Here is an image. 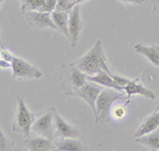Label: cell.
I'll use <instances>...</instances> for the list:
<instances>
[{
  "label": "cell",
  "mask_w": 159,
  "mask_h": 151,
  "mask_svg": "<svg viewBox=\"0 0 159 151\" xmlns=\"http://www.w3.org/2000/svg\"><path fill=\"white\" fill-rule=\"evenodd\" d=\"M27 23L36 29L51 28L57 30L53 23L50 12H41L37 11H28L23 13Z\"/></svg>",
  "instance_id": "9"
},
{
  "label": "cell",
  "mask_w": 159,
  "mask_h": 151,
  "mask_svg": "<svg viewBox=\"0 0 159 151\" xmlns=\"http://www.w3.org/2000/svg\"><path fill=\"white\" fill-rule=\"evenodd\" d=\"M125 99H127L126 96H124V93L122 92L105 88L102 89L96 101L97 115L95 122L108 121L112 104L117 100Z\"/></svg>",
  "instance_id": "4"
},
{
  "label": "cell",
  "mask_w": 159,
  "mask_h": 151,
  "mask_svg": "<svg viewBox=\"0 0 159 151\" xmlns=\"http://www.w3.org/2000/svg\"><path fill=\"white\" fill-rule=\"evenodd\" d=\"M111 114L114 119L116 121H122L127 114V109L125 104H117L114 106L111 111Z\"/></svg>",
  "instance_id": "20"
},
{
  "label": "cell",
  "mask_w": 159,
  "mask_h": 151,
  "mask_svg": "<svg viewBox=\"0 0 159 151\" xmlns=\"http://www.w3.org/2000/svg\"><path fill=\"white\" fill-rule=\"evenodd\" d=\"M54 107L48 108L34 122L31 130L37 135L53 139L55 137V114Z\"/></svg>",
  "instance_id": "5"
},
{
  "label": "cell",
  "mask_w": 159,
  "mask_h": 151,
  "mask_svg": "<svg viewBox=\"0 0 159 151\" xmlns=\"http://www.w3.org/2000/svg\"><path fill=\"white\" fill-rule=\"evenodd\" d=\"M21 5V12L23 14L28 11L50 12L47 0H17Z\"/></svg>",
  "instance_id": "19"
},
{
  "label": "cell",
  "mask_w": 159,
  "mask_h": 151,
  "mask_svg": "<svg viewBox=\"0 0 159 151\" xmlns=\"http://www.w3.org/2000/svg\"><path fill=\"white\" fill-rule=\"evenodd\" d=\"M122 2H127V3H132L135 4H141L143 2L144 0H120Z\"/></svg>",
  "instance_id": "26"
},
{
  "label": "cell",
  "mask_w": 159,
  "mask_h": 151,
  "mask_svg": "<svg viewBox=\"0 0 159 151\" xmlns=\"http://www.w3.org/2000/svg\"><path fill=\"white\" fill-rule=\"evenodd\" d=\"M159 127V108L152 114L147 116L134 134V137L137 138L149 134Z\"/></svg>",
  "instance_id": "13"
},
{
  "label": "cell",
  "mask_w": 159,
  "mask_h": 151,
  "mask_svg": "<svg viewBox=\"0 0 159 151\" xmlns=\"http://www.w3.org/2000/svg\"><path fill=\"white\" fill-rule=\"evenodd\" d=\"M24 144L29 150L31 151H49L53 150L54 149L53 139L39 135L35 137L29 136L24 139Z\"/></svg>",
  "instance_id": "12"
},
{
  "label": "cell",
  "mask_w": 159,
  "mask_h": 151,
  "mask_svg": "<svg viewBox=\"0 0 159 151\" xmlns=\"http://www.w3.org/2000/svg\"><path fill=\"white\" fill-rule=\"evenodd\" d=\"M2 1H3V0H0V3H1V4H2Z\"/></svg>",
  "instance_id": "28"
},
{
  "label": "cell",
  "mask_w": 159,
  "mask_h": 151,
  "mask_svg": "<svg viewBox=\"0 0 159 151\" xmlns=\"http://www.w3.org/2000/svg\"><path fill=\"white\" fill-rule=\"evenodd\" d=\"M104 88V87L98 84L87 80L86 83L73 94V97L80 98L88 104L94 114V119L97 115L96 101L100 92Z\"/></svg>",
  "instance_id": "7"
},
{
  "label": "cell",
  "mask_w": 159,
  "mask_h": 151,
  "mask_svg": "<svg viewBox=\"0 0 159 151\" xmlns=\"http://www.w3.org/2000/svg\"><path fill=\"white\" fill-rule=\"evenodd\" d=\"M71 63L87 76H92L102 73L112 74L107 65L102 43L99 40L84 55Z\"/></svg>",
  "instance_id": "1"
},
{
  "label": "cell",
  "mask_w": 159,
  "mask_h": 151,
  "mask_svg": "<svg viewBox=\"0 0 159 151\" xmlns=\"http://www.w3.org/2000/svg\"><path fill=\"white\" fill-rule=\"evenodd\" d=\"M135 142L152 150H159V127L153 132L135 139Z\"/></svg>",
  "instance_id": "18"
},
{
  "label": "cell",
  "mask_w": 159,
  "mask_h": 151,
  "mask_svg": "<svg viewBox=\"0 0 159 151\" xmlns=\"http://www.w3.org/2000/svg\"><path fill=\"white\" fill-rule=\"evenodd\" d=\"M112 77L113 78V80H114V81L116 83V84L119 86L121 88L124 89V88L130 81L131 80H129L128 78H124V77H122V76H118V75H114L112 74ZM124 90V89H123Z\"/></svg>",
  "instance_id": "24"
},
{
  "label": "cell",
  "mask_w": 159,
  "mask_h": 151,
  "mask_svg": "<svg viewBox=\"0 0 159 151\" xmlns=\"http://www.w3.org/2000/svg\"><path fill=\"white\" fill-rule=\"evenodd\" d=\"M82 27L83 22L80 14V6L79 4H76L69 11L68 13L69 42L72 48H75L78 44Z\"/></svg>",
  "instance_id": "8"
},
{
  "label": "cell",
  "mask_w": 159,
  "mask_h": 151,
  "mask_svg": "<svg viewBox=\"0 0 159 151\" xmlns=\"http://www.w3.org/2000/svg\"><path fill=\"white\" fill-rule=\"evenodd\" d=\"M24 99L23 94L17 96V105L12 123V129L14 132L20 135L25 139L30 136L32 126L37 117L28 109Z\"/></svg>",
  "instance_id": "3"
},
{
  "label": "cell",
  "mask_w": 159,
  "mask_h": 151,
  "mask_svg": "<svg viewBox=\"0 0 159 151\" xmlns=\"http://www.w3.org/2000/svg\"><path fill=\"white\" fill-rule=\"evenodd\" d=\"M80 131L75 127L66 122L56 111L55 114V138H80Z\"/></svg>",
  "instance_id": "10"
},
{
  "label": "cell",
  "mask_w": 159,
  "mask_h": 151,
  "mask_svg": "<svg viewBox=\"0 0 159 151\" xmlns=\"http://www.w3.org/2000/svg\"><path fill=\"white\" fill-rule=\"evenodd\" d=\"M13 55L7 50L2 44H1V60L0 63L3 66H8L11 65Z\"/></svg>",
  "instance_id": "22"
},
{
  "label": "cell",
  "mask_w": 159,
  "mask_h": 151,
  "mask_svg": "<svg viewBox=\"0 0 159 151\" xmlns=\"http://www.w3.org/2000/svg\"><path fill=\"white\" fill-rule=\"evenodd\" d=\"M123 89L127 94V99L130 98L131 96L135 94H140L151 99H154L155 98V94L151 90L143 86L142 84L138 83V79L137 78L130 80Z\"/></svg>",
  "instance_id": "15"
},
{
  "label": "cell",
  "mask_w": 159,
  "mask_h": 151,
  "mask_svg": "<svg viewBox=\"0 0 159 151\" xmlns=\"http://www.w3.org/2000/svg\"><path fill=\"white\" fill-rule=\"evenodd\" d=\"M0 150H20V149L16 147L14 144L6 137L2 129L1 130L0 135Z\"/></svg>",
  "instance_id": "21"
},
{
  "label": "cell",
  "mask_w": 159,
  "mask_h": 151,
  "mask_svg": "<svg viewBox=\"0 0 159 151\" xmlns=\"http://www.w3.org/2000/svg\"><path fill=\"white\" fill-rule=\"evenodd\" d=\"M68 13L69 11H61L55 9L50 12V17L53 23L57 28V30L61 33L69 40Z\"/></svg>",
  "instance_id": "14"
},
{
  "label": "cell",
  "mask_w": 159,
  "mask_h": 151,
  "mask_svg": "<svg viewBox=\"0 0 159 151\" xmlns=\"http://www.w3.org/2000/svg\"><path fill=\"white\" fill-rule=\"evenodd\" d=\"M135 52L147 58L155 66L159 67V46L152 45L145 46L137 43L134 47Z\"/></svg>",
  "instance_id": "16"
},
{
  "label": "cell",
  "mask_w": 159,
  "mask_h": 151,
  "mask_svg": "<svg viewBox=\"0 0 159 151\" xmlns=\"http://www.w3.org/2000/svg\"><path fill=\"white\" fill-rule=\"evenodd\" d=\"M77 0H57L56 8L61 11H70L75 5Z\"/></svg>",
  "instance_id": "23"
},
{
  "label": "cell",
  "mask_w": 159,
  "mask_h": 151,
  "mask_svg": "<svg viewBox=\"0 0 159 151\" xmlns=\"http://www.w3.org/2000/svg\"><path fill=\"white\" fill-rule=\"evenodd\" d=\"M86 1V0H77V2H76V4H80V3H81V2H84V1Z\"/></svg>",
  "instance_id": "27"
},
{
  "label": "cell",
  "mask_w": 159,
  "mask_h": 151,
  "mask_svg": "<svg viewBox=\"0 0 159 151\" xmlns=\"http://www.w3.org/2000/svg\"><path fill=\"white\" fill-rule=\"evenodd\" d=\"M53 150L58 151H84L86 144L80 139L73 138H55L53 139Z\"/></svg>",
  "instance_id": "11"
},
{
  "label": "cell",
  "mask_w": 159,
  "mask_h": 151,
  "mask_svg": "<svg viewBox=\"0 0 159 151\" xmlns=\"http://www.w3.org/2000/svg\"><path fill=\"white\" fill-rule=\"evenodd\" d=\"M11 68L12 79H39L42 75L41 71L30 63L14 55Z\"/></svg>",
  "instance_id": "6"
},
{
  "label": "cell",
  "mask_w": 159,
  "mask_h": 151,
  "mask_svg": "<svg viewBox=\"0 0 159 151\" xmlns=\"http://www.w3.org/2000/svg\"><path fill=\"white\" fill-rule=\"evenodd\" d=\"M58 78L62 91L69 96H73L75 93L87 81V75L75 66L71 62L61 65Z\"/></svg>",
  "instance_id": "2"
},
{
  "label": "cell",
  "mask_w": 159,
  "mask_h": 151,
  "mask_svg": "<svg viewBox=\"0 0 159 151\" xmlns=\"http://www.w3.org/2000/svg\"><path fill=\"white\" fill-rule=\"evenodd\" d=\"M158 108H159V107H158Z\"/></svg>",
  "instance_id": "29"
},
{
  "label": "cell",
  "mask_w": 159,
  "mask_h": 151,
  "mask_svg": "<svg viewBox=\"0 0 159 151\" xmlns=\"http://www.w3.org/2000/svg\"><path fill=\"white\" fill-rule=\"evenodd\" d=\"M150 2L153 6V10L159 12V0H150Z\"/></svg>",
  "instance_id": "25"
},
{
  "label": "cell",
  "mask_w": 159,
  "mask_h": 151,
  "mask_svg": "<svg viewBox=\"0 0 159 151\" xmlns=\"http://www.w3.org/2000/svg\"><path fill=\"white\" fill-rule=\"evenodd\" d=\"M112 75L102 73L92 76H87V80L98 84L104 88L122 92L123 89L116 84L111 76Z\"/></svg>",
  "instance_id": "17"
}]
</instances>
